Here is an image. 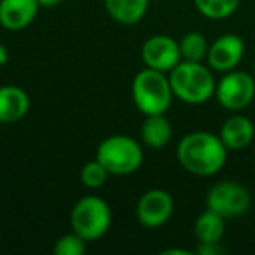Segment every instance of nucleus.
Segmentation results:
<instances>
[{
  "instance_id": "nucleus-8",
  "label": "nucleus",
  "mask_w": 255,
  "mask_h": 255,
  "mask_svg": "<svg viewBox=\"0 0 255 255\" xmlns=\"http://www.w3.org/2000/svg\"><path fill=\"white\" fill-rule=\"evenodd\" d=\"M175 203L170 192L163 189H150L143 192L136 203V219L147 229H157L171 219Z\"/></svg>"
},
{
  "instance_id": "nucleus-22",
  "label": "nucleus",
  "mask_w": 255,
  "mask_h": 255,
  "mask_svg": "<svg viewBox=\"0 0 255 255\" xmlns=\"http://www.w3.org/2000/svg\"><path fill=\"white\" fill-rule=\"evenodd\" d=\"M40 5V9H53L56 7V5H60L63 0H37Z\"/></svg>"
},
{
  "instance_id": "nucleus-24",
  "label": "nucleus",
  "mask_w": 255,
  "mask_h": 255,
  "mask_svg": "<svg viewBox=\"0 0 255 255\" xmlns=\"http://www.w3.org/2000/svg\"><path fill=\"white\" fill-rule=\"evenodd\" d=\"M7 60H9V49L4 44H0V65H5Z\"/></svg>"
},
{
  "instance_id": "nucleus-25",
  "label": "nucleus",
  "mask_w": 255,
  "mask_h": 255,
  "mask_svg": "<svg viewBox=\"0 0 255 255\" xmlns=\"http://www.w3.org/2000/svg\"><path fill=\"white\" fill-rule=\"evenodd\" d=\"M254 77H255V63H254Z\"/></svg>"
},
{
  "instance_id": "nucleus-18",
  "label": "nucleus",
  "mask_w": 255,
  "mask_h": 255,
  "mask_svg": "<svg viewBox=\"0 0 255 255\" xmlns=\"http://www.w3.org/2000/svg\"><path fill=\"white\" fill-rule=\"evenodd\" d=\"M180 46V56L184 61H203L208 54V40L203 33L189 32L178 42Z\"/></svg>"
},
{
  "instance_id": "nucleus-21",
  "label": "nucleus",
  "mask_w": 255,
  "mask_h": 255,
  "mask_svg": "<svg viewBox=\"0 0 255 255\" xmlns=\"http://www.w3.org/2000/svg\"><path fill=\"white\" fill-rule=\"evenodd\" d=\"M196 254H199V255H220V254H224V248L220 247V243H199V247L196 248Z\"/></svg>"
},
{
  "instance_id": "nucleus-14",
  "label": "nucleus",
  "mask_w": 255,
  "mask_h": 255,
  "mask_svg": "<svg viewBox=\"0 0 255 255\" xmlns=\"http://www.w3.org/2000/svg\"><path fill=\"white\" fill-rule=\"evenodd\" d=\"M105 11L121 25H136L149 11V0H103Z\"/></svg>"
},
{
  "instance_id": "nucleus-10",
  "label": "nucleus",
  "mask_w": 255,
  "mask_h": 255,
  "mask_svg": "<svg viewBox=\"0 0 255 255\" xmlns=\"http://www.w3.org/2000/svg\"><path fill=\"white\" fill-rule=\"evenodd\" d=\"M245 56V40L236 33H226L215 39L208 47L206 63L213 72L226 74L241 63Z\"/></svg>"
},
{
  "instance_id": "nucleus-3",
  "label": "nucleus",
  "mask_w": 255,
  "mask_h": 255,
  "mask_svg": "<svg viewBox=\"0 0 255 255\" xmlns=\"http://www.w3.org/2000/svg\"><path fill=\"white\" fill-rule=\"evenodd\" d=\"M131 98L143 116L166 114L173 102V89L168 74L145 67L131 82Z\"/></svg>"
},
{
  "instance_id": "nucleus-4",
  "label": "nucleus",
  "mask_w": 255,
  "mask_h": 255,
  "mask_svg": "<svg viewBox=\"0 0 255 255\" xmlns=\"http://www.w3.org/2000/svg\"><path fill=\"white\" fill-rule=\"evenodd\" d=\"M96 159L110 175L126 177L140 170L143 163V149L133 136L112 135L102 140L96 149Z\"/></svg>"
},
{
  "instance_id": "nucleus-16",
  "label": "nucleus",
  "mask_w": 255,
  "mask_h": 255,
  "mask_svg": "<svg viewBox=\"0 0 255 255\" xmlns=\"http://www.w3.org/2000/svg\"><path fill=\"white\" fill-rule=\"evenodd\" d=\"M226 233V219L206 208L194 222V236L199 243H220Z\"/></svg>"
},
{
  "instance_id": "nucleus-1",
  "label": "nucleus",
  "mask_w": 255,
  "mask_h": 255,
  "mask_svg": "<svg viewBox=\"0 0 255 255\" xmlns=\"http://www.w3.org/2000/svg\"><path fill=\"white\" fill-rule=\"evenodd\" d=\"M227 149L219 135L210 131L187 133L177 145V159L196 177H213L227 163Z\"/></svg>"
},
{
  "instance_id": "nucleus-9",
  "label": "nucleus",
  "mask_w": 255,
  "mask_h": 255,
  "mask_svg": "<svg viewBox=\"0 0 255 255\" xmlns=\"http://www.w3.org/2000/svg\"><path fill=\"white\" fill-rule=\"evenodd\" d=\"M142 60L145 67L168 74L182 61L178 40L163 33L149 37L142 46Z\"/></svg>"
},
{
  "instance_id": "nucleus-6",
  "label": "nucleus",
  "mask_w": 255,
  "mask_h": 255,
  "mask_svg": "<svg viewBox=\"0 0 255 255\" xmlns=\"http://www.w3.org/2000/svg\"><path fill=\"white\" fill-rule=\"evenodd\" d=\"M215 98L229 112H241L255 100V77L243 70H231L220 77L215 88Z\"/></svg>"
},
{
  "instance_id": "nucleus-5",
  "label": "nucleus",
  "mask_w": 255,
  "mask_h": 255,
  "mask_svg": "<svg viewBox=\"0 0 255 255\" xmlns=\"http://www.w3.org/2000/svg\"><path fill=\"white\" fill-rule=\"evenodd\" d=\"M112 224L110 205L100 196H84L74 205L70 213L72 231L86 241H96L107 234Z\"/></svg>"
},
{
  "instance_id": "nucleus-17",
  "label": "nucleus",
  "mask_w": 255,
  "mask_h": 255,
  "mask_svg": "<svg viewBox=\"0 0 255 255\" xmlns=\"http://www.w3.org/2000/svg\"><path fill=\"white\" fill-rule=\"evenodd\" d=\"M192 2L199 14L215 21L233 16L241 4V0H192Z\"/></svg>"
},
{
  "instance_id": "nucleus-7",
  "label": "nucleus",
  "mask_w": 255,
  "mask_h": 255,
  "mask_svg": "<svg viewBox=\"0 0 255 255\" xmlns=\"http://www.w3.org/2000/svg\"><path fill=\"white\" fill-rule=\"evenodd\" d=\"M252 198L247 187L238 182L224 180L215 184L206 194V208L213 210L226 220L238 219L250 210Z\"/></svg>"
},
{
  "instance_id": "nucleus-2",
  "label": "nucleus",
  "mask_w": 255,
  "mask_h": 255,
  "mask_svg": "<svg viewBox=\"0 0 255 255\" xmlns=\"http://www.w3.org/2000/svg\"><path fill=\"white\" fill-rule=\"evenodd\" d=\"M173 96L187 105H203L215 96L217 81L213 70L203 61L182 60L171 72H168Z\"/></svg>"
},
{
  "instance_id": "nucleus-19",
  "label": "nucleus",
  "mask_w": 255,
  "mask_h": 255,
  "mask_svg": "<svg viewBox=\"0 0 255 255\" xmlns=\"http://www.w3.org/2000/svg\"><path fill=\"white\" fill-rule=\"evenodd\" d=\"M110 173L107 171V168L100 163L98 159H93L89 163H86L81 170V182L88 189H100L107 184Z\"/></svg>"
},
{
  "instance_id": "nucleus-11",
  "label": "nucleus",
  "mask_w": 255,
  "mask_h": 255,
  "mask_svg": "<svg viewBox=\"0 0 255 255\" xmlns=\"http://www.w3.org/2000/svg\"><path fill=\"white\" fill-rule=\"evenodd\" d=\"M37 0H0V26L9 32L25 30L39 14Z\"/></svg>"
},
{
  "instance_id": "nucleus-13",
  "label": "nucleus",
  "mask_w": 255,
  "mask_h": 255,
  "mask_svg": "<svg viewBox=\"0 0 255 255\" xmlns=\"http://www.w3.org/2000/svg\"><path fill=\"white\" fill-rule=\"evenodd\" d=\"M30 110V96L19 86H0V124L21 121Z\"/></svg>"
},
{
  "instance_id": "nucleus-23",
  "label": "nucleus",
  "mask_w": 255,
  "mask_h": 255,
  "mask_svg": "<svg viewBox=\"0 0 255 255\" xmlns=\"http://www.w3.org/2000/svg\"><path fill=\"white\" fill-rule=\"evenodd\" d=\"M191 255L189 250H182V248H168V250L163 252V255Z\"/></svg>"
},
{
  "instance_id": "nucleus-26",
  "label": "nucleus",
  "mask_w": 255,
  "mask_h": 255,
  "mask_svg": "<svg viewBox=\"0 0 255 255\" xmlns=\"http://www.w3.org/2000/svg\"><path fill=\"white\" fill-rule=\"evenodd\" d=\"M254 152H255V142H254Z\"/></svg>"
},
{
  "instance_id": "nucleus-12",
  "label": "nucleus",
  "mask_w": 255,
  "mask_h": 255,
  "mask_svg": "<svg viewBox=\"0 0 255 255\" xmlns=\"http://www.w3.org/2000/svg\"><path fill=\"white\" fill-rule=\"evenodd\" d=\"M219 136L229 150H243L254 145L255 126L247 116L234 114L224 121Z\"/></svg>"
},
{
  "instance_id": "nucleus-15",
  "label": "nucleus",
  "mask_w": 255,
  "mask_h": 255,
  "mask_svg": "<svg viewBox=\"0 0 255 255\" xmlns=\"http://www.w3.org/2000/svg\"><path fill=\"white\" fill-rule=\"evenodd\" d=\"M140 133H142V142L149 149H163L170 143L173 128L164 114H157V116H145Z\"/></svg>"
},
{
  "instance_id": "nucleus-20",
  "label": "nucleus",
  "mask_w": 255,
  "mask_h": 255,
  "mask_svg": "<svg viewBox=\"0 0 255 255\" xmlns=\"http://www.w3.org/2000/svg\"><path fill=\"white\" fill-rule=\"evenodd\" d=\"M86 243L88 241L81 238L77 233H67L54 243L53 252L56 255H82L86 252Z\"/></svg>"
}]
</instances>
